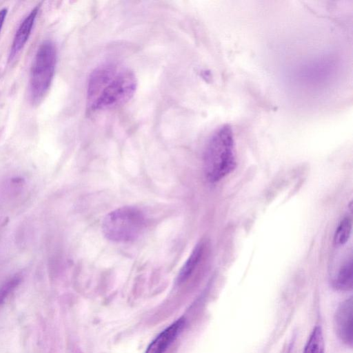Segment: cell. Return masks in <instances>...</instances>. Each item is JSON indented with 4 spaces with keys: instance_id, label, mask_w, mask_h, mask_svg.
<instances>
[{
    "instance_id": "9c48e42d",
    "label": "cell",
    "mask_w": 353,
    "mask_h": 353,
    "mask_svg": "<svg viewBox=\"0 0 353 353\" xmlns=\"http://www.w3.org/2000/svg\"><path fill=\"white\" fill-rule=\"evenodd\" d=\"M352 260L350 259L341 267L333 280V287L339 290H350L352 288Z\"/></svg>"
},
{
    "instance_id": "30bf717a",
    "label": "cell",
    "mask_w": 353,
    "mask_h": 353,
    "mask_svg": "<svg viewBox=\"0 0 353 353\" xmlns=\"http://www.w3.org/2000/svg\"><path fill=\"white\" fill-rule=\"evenodd\" d=\"M303 353H324V340L321 327L316 326L312 330Z\"/></svg>"
},
{
    "instance_id": "52a82bcc",
    "label": "cell",
    "mask_w": 353,
    "mask_h": 353,
    "mask_svg": "<svg viewBox=\"0 0 353 353\" xmlns=\"http://www.w3.org/2000/svg\"><path fill=\"white\" fill-rule=\"evenodd\" d=\"M183 326V319L176 320L150 343L145 353H164L181 332Z\"/></svg>"
},
{
    "instance_id": "8fae6325",
    "label": "cell",
    "mask_w": 353,
    "mask_h": 353,
    "mask_svg": "<svg viewBox=\"0 0 353 353\" xmlns=\"http://www.w3.org/2000/svg\"><path fill=\"white\" fill-rule=\"evenodd\" d=\"M352 219L346 216L338 225L334 236V242L337 245H344L350 237L352 232Z\"/></svg>"
},
{
    "instance_id": "ba28073f",
    "label": "cell",
    "mask_w": 353,
    "mask_h": 353,
    "mask_svg": "<svg viewBox=\"0 0 353 353\" xmlns=\"http://www.w3.org/2000/svg\"><path fill=\"white\" fill-rule=\"evenodd\" d=\"M203 252V244L199 243L194 247L181 269L177 278L179 283L183 282L192 274L202 256Z\"/></svg>"
},
{
    "instance_id": "4fadbf2b",
    "label": "cell",
    "mask_w": 353,
    "mask_h": 353,
    "mask_svg": "<svg viewBox=\"0 0 353 353\" xmlns=\"http://www.w3.org/2000/svg\"><path fill=\"white\" fill-rule=\"evenodd\" d=\"M7 13H8L7 8H2L1 10H0V32H1V30L2 28V26L4 23V21L6 19Z\"/></svg>"
},
{
    "instance_id": "277c9868",
    "label": "cell",
    "mask_w": 353,
    "mask_h": 353,
    "mask_svg": "<svg viewBox=\"0 0 353 353\" xmlns=\"http://www.w3.org/2000/svg\"><path fill=\"white\" fill-rule=\"evenodd\" d=\"M57 63L54 43L46 40L39 47L31 66L29 94L33 104L39 103L50 87Z\"/></svg>"
},
{
    "instance_id": "5b68a950",
    "label": "cell",
    "mask_w": 353,
    "mask_h": 353,
    "mask_svg": "<svg viewBox=\"0 0 353 353\" xmlns=\"http://www.w3.org/2000/svg\"><path fill=\"white\" fill-rule=\"evenodd\" d=\"M334 325L338 337L347 345L352 343V299L344 301L337 308Z\"/></svg>"
},
{
    "instance_id": "6da1fadb",
    "label": "cell",
    "mask_w": 353,
    "mask_h": 353,
    "mask_svg": "<svg viewBox=\"0 0 353 353\" xmlns=\"http://www.w3.org/2000/svg\"><path fill=\"white\" fill-rule=\"evenodd\" d=\"M137 86L134 72L114 63H104L90 74L87 104L92 110H105L124 105L133 97Z\"/></svg>"
},
{
    "instance_id": "7a4b0ae2",
    "label": "cell",
    "mask_w": 353,
    "mask_h": 353,
    "mask_svg": "<svg viewBox=\"0 0 353 353\" xmlns=\"http://www.w3.org/2000/svg\"><path fill=\"white\" fill-rule=\"evenodd\" d=\"M205 174L210 182H216L236 167L235 143L232 127L223 124L210 137L204 153Z\"/></svg>"
},
{
    "instance_id": "8992f818",
    "label": "cell",
    "mask_w": 353,
    "mask_h": 353,
    "mask_svg": "<svg viewBox=\"0 0 353 353\" xmlns=\"http://www.w3.org/2000/svg\"><path fill=\"white\" fill-rule=\"evenodd\" d=\"M39 7L36 6L20 23L12 43L9 58L13 59L23 49L33 28Z\"/></svg>"
},
{
    "instance_id": "7c38bea8",
    "label": "cell",
    "mask_w": 353,
    "mask_h": 353,
    "mask_svg": "<svg viewBox=\"0 0 353 353\" xmlns=\"http://www.w3.org/2000/svg\"><path fill=\"white\" fill-rule=\"evenodd\" d=\"M20 279L14 277L0 287V305L4 301L8 295L19 285Z\"/></svg>"
},
{
    "instance_id": "3957f363",
    "label": "cell",
    "mask_w": 353,
    "mask_h": 353,
    "mask_svg": "<svg viewBox=\"0 0 353 353\" xmlns=\"http://www.w3.org/2000/svg\"><path fill=\"white\" fill-rule=\"evenodd\" d=\"M145 225L141 210L133 206H123L107 214L102 221L103 235L114 242H128L137 239Z\"/></svg>"
}]
</instances>
